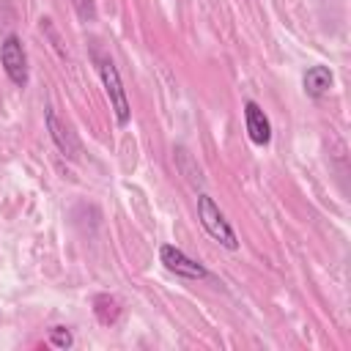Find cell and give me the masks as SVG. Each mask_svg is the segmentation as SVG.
<instances>
[{"mask_svg": "<svg viewBox=\"0 0 351 351\" xmlns=\"http://www.w3.org/2000/svg\"><path fill=\"white\" fill-rule=\"evenodd\" d=\"M197 219H200L203 230H206L217 244H222L225 250H239V239H236L230 222L225 219V214L219 211V206H217L208 195H197Z\"/></svg>", "mask_w": 351, "mask_h": 351, "instance_id": "1", "label": "cell"}, {"mask_svg": "<svg viewBox=\"0 0 351 351\" xmlns=\"http://www.w3.org/2000/svg\"><path fill=\"white\" fill-rule=\"evenodd\" d=\"M49 343H52L55 348H69V346L74 343V337H71V332H69L66 326H52V329H49Z\"/></svg>", "mask_w": 351, "mask_h": 351, "instance_id": "9", "label": "cell"}, {"mask_svg": "<svg viewBox=\"0 0 351 351\" xmlns=\"http://www.w3.org/2000/svg\"><path fill=\"white\" fill-rule=\"evenodd\" d=\"M74 3V11L82 22H93L96 19V3L93 0H71Z\"/></svg>", "mask_w": 351, "mask_h": 351, "instance_id": "10", "label": "cell"}, {"mask_svg": "<svg viewBox=\"0 0 351 351\" xmlns=\"http://www.w3.org/2000/svg\"><path fill=\"white\" fill-rule=\"evenodd\" d=\"M99 74H101V85H104V93L110 99V107L115 112L118 126H126L129 118H132V107H129V99H126V90H123V82H121V74H118L115 63L110 58L99 60Z\"/></svg>", "mask_w": 351, "mask_h": 351, "instance_id": "2", "label": "cell"}, {"mask_svg": "<svg viewBox=\"0 0 351 351\" xmlns=\"http://www.w3.org/2000/svg\"><path fill=\"white\" fill-rule=\"evenodd\" d=\"M0 63L8 74V80L16 85V88H25L27 85V52L19 41V36H5V41L0 44Z\"/></svg>", "mask_w": 351, "mask_h": 351, "instance_id": "3", "label": "cell"}, {"mask_svg": "<svg viewBox=\"0 0 351 351\" xmlns=\"http://www.w3.org/2000/svg\"><path fill=\"white\" fill-rule=\"evenodd\" d=\"M44 118H47V129H49V137H52V143L58 145V151H60L63 156H69V159H80V143H77L74 132L58 118V112H55L52 107H47Z\"/></svg>", "mask_w": 351, "mask_h": 351, "instance_id": "5", "label": "cell"}, {"mask_svg": "<svg viewBox=\"0 0 351 351\" xmlns=\"http://www.w3.org/2000/svg\"><path fill=\"white\" fill-rule=\"evenodd\" d=\"M244 126H247V134L255 145H269L271 143V123L255 101L244 104Z\"/></svg>", "mask_w": 351, "mask_h": 351, "instance_id": "6", "label": "cell"}, {"mask_svg": "<svg viewBox=\"0 0 351 351\" xmlns=\"http://www.w3.org/2000/svg\"><path fill=\"white\" fill-rule=\"evenodd\" d=\"M93 313H96V318H99L101 324H115V321H118L121 307H118V302H115L112 296L99 293V296L93 299Z\"/></svg>", "mask_w": 351, "mask_h": 351, "instance_id": "8", "label": "cell"}, {"mask_svg": "<svg viewBox=\"0 0 351 351\" xmlns=\"http://www.w3.org/2000/svg\"><path fill=\"white\" fill-rule=\"evenodd\" d=\"M159 261L176 277H184V280H206L208 277V271H206L203 263H197L195 258H189L184 250H178L173 244H162L159 247Z\"/></svg>", "mask_w": 351, "mask_h": 351, "instance_id": "4", "label": "cell"}, {"mask_svg": "<svg viewBox=\"0 0 351 351\" xmlns=\"http://www.w3.org/2000/svg\"><path fill=\"white\" fill-rule=\"evenodd\" d=\"M304 93L313 96V99H321L324 93H329L332 88V71L326 66H310L304 71Z\"/></svg>", "mask_w": 351, "mask_h": 351, "instance_id": "7", "label": "cell"}]
</instances>
